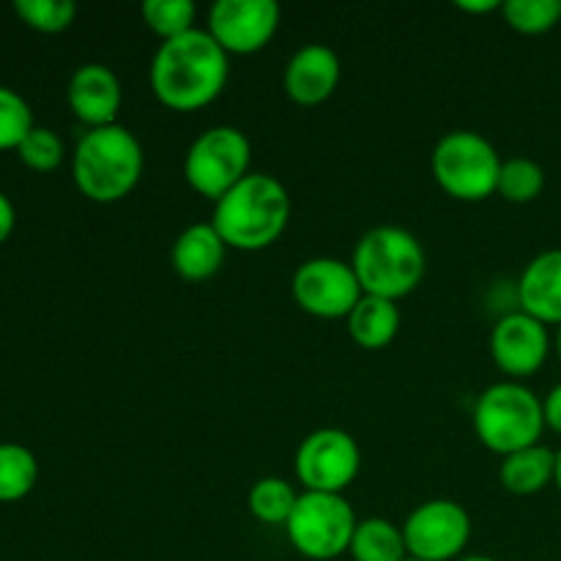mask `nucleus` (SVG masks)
Instances as JSON below:
<instances>
[{
    "label": "nucleus",
    "mask_w": 561,
    "mask_h": 561,
    "mask_svg": "<svg viewBox=\"0 0 561 561\" xmlns=\"http://www.w3.org/2000/svg\"><path fill=\"white\" fill-rule=\"evenodd\" d=\"M151 91L173 113H195L222 96L230 77V55L206 27L159 44L151 60Z\"/></svg>",
    "instance_id": "1"
},
{
    "label": "nucleus",
    "mask_w": 561,
    "mask_h": 561,
    "mask_svg": "<svg viewBox=\"0 0 561 561\" xmlns=\"http://www.w3.org/2000/svg\"><path fill=\"white\" fill-rule=\"evenodd\" d=\"M290 222V195L268 173H250L214 203L211 225L228 250L261 252L277 244Z\"/></svg>",
    "instance_id": "2"
},
{
    "label": "nucleus",
    "mask_w": 561,
    "mask_h": 561,
    "mask_svg": "<svg viewBox=\"0 0 561 561\" xmlns=\"http://www.w3.org/2000/svg\"><path fill=\"white\" fill-rule=\"evenodd\" d=\"M146 157L135 131L113 124L102 129H88L77 140L71 157V179L82 197L91 203H121L140 184Z\"/></svg>",
    "instance_id": "3"
},
{
    "label": "nucleus",
    "mask_w": 561,
    "mask_h": 561,
    "mask_svg": "<svg viewBox=\"0 0 561 561\" xmlns=\"http://www.w3.org/2000/svg\"><path fill=\"white\" fill-rule=\"evenodd\" d=\"M351 266L367 296L400 301L420 288L427 255L422 241L411 230L398 225H378L356 241Z\"/></svg>",
    "instance_id": "4"
},
{
    "label": "nucleus",
    "mask_w": 561,
    "mask_h": 561,
    "mask_svg": "<svg viewBox=\"0 0 561 561\" xmlns=\"http://www.w3.org/2000/svg\"><path fill=\"white\" fill-rule=\"evenodd\" d=\"M474 433L491 453L507 455L540 444L546 433L542 400L520 381H499L474 403Z\"/></svg>",
    "instance_id": "5"
},
{
    "label": "nucleus",
    "mask_w": 561,
    "mask_h": 561,
    "mask_svg": "<svg viewBox=\"0 0 561 561\" xmlns=\"http://www.w3.org/2000/svg\"><path fill=\"white\" fill-rule=\"evenodd\" d=\"M431 170L438 190L460 203H482L496 195L502 157L480 131H447L431 153Z\"/></svg>",
    "instance_id": "6"
},
{
    "label": "nucleus",
    "mask_w": 561,
    "mask_h": 561,
    "mask_svg": "<svg viewBox=\"0 0 561 561\" xmlns=\"http://www.w3.org/2000/svg\"><path fill=\"white\" fill-rule=\"evenodd\" d=\"M252 142L239 126L219 124L201 131L184 157V179L192 192L217 203L252 173Z\"/></svg>",
    "instance_id": "7"
},
{
    "label": "nucleus",
    "mask_w": 561,
    "mask_h": 561,
    "mask_svg": "<svg viewBox=\"0 0 561 561\" xmlns=\"http://www.w3.org/2000/svg\"><path fill=\"white\" fill-rule=\"evenodd\" d=\"M354 507L337 493H299L285 535L294 551L310 561H332L348 553L356 531Z\"/></svg>",
    "instance_id": "8"
},
{
    "label": "nucleus",
    "mask_w": 561,
    "mask_h": 561,
    "mask_svg": "<svg viewBox=\"0 0 561 561\" xmlns=\"http://www.w3.org/2000/svg\"><path fill=\"white\" fill-rule=\"evenodd\" d=\"M294 471L305 491L343 496L362 471V449L348 431L321 427L299 444Z\"/></svg>",
    "instance_id": "9"
},
{
    "label": "nucleus",
    "mask_w": 561,
    "mask_h": 561,
    "mask_svg": "<svg viewBox=\"0 0 561 561\" xmlns=\"http://www.w3.org/2000/svg\"><path fill=\"white\" fill-rule=\"evenodd\" d=\"M290 294L301 312L321 321H345L365 296L351 263L340 257H310L290 279Z\"/></svg>",
    "instance_id": "10"
},
{
    "label": "nucleus",
    "mask_w": 561,
    "mask_h": 561,
    "mask_svg": "<svg viewBox=\"0 0 561 561\" xmlns=\"http://www.w3.org/2000/svg\"><path fill=\"white\" fill-rule=\"evenodd\" d=\"M405 548L416 561H458L471 540V515L453 499H431L403 524Z\"/></svg>",
    "instance_id": "11"
},
{
    "label": "nucleus",
    "mask_w": 561,
    "mask_h": 561,
    "mask_svg": "<svg viewBox=\"0 0 561 561\" xmlns=\"http://www.w3.org/2000/svg\"><path fill=\"white\" fill-rule=\"evenodd\" d=\"M283 11L274 0H217L206 31L228 55H255L277 36Z\"/></svg>",
    "instance_id": "12"
},
{
    "label": "nucleus",
    "mask_w": 561,
    "mask_h": 561,
    "mask_svg": "<svg viewBox=\"0 0 561 561\" xmlns=\"http://www.w3.org/2000/svg\"><path fill=\"white\" fill-rule=\"evenodd\" d=\"M491 359L510 381L537 376L551 356V332L529 312L513 310L499 318L491 329Z\"/></svg>",
    "instance_id": "13"
},
{
    "label": "nucleus",
    "mask_w": 561,
    "mask_h": 561,
    "mask_svg": "<svg viewBox=\"0 0 561 561\" xmlns=\"http://www.w3.org/2000/svg\"><path fill=\"white\" fill-rule=\"evenodd\" d=\"M66 102L80 124H85L88 129H102L118 124L124 88L113 69L104 64H85L71 75Z\"/></svg>",
    "instance_id": "14"
},
{
    "label": "nucleus",
    "mask_w": 561,
    "mask_h": 561,
    "mask_svg": "<svg viewBox=\"0 0 561 561\" xmlns=\"http://www.w3.org/2000/svg\"><path fill=\"white\" fill-rule=\"evenodd\" d=\"M343 77V64L337 53L327 44H305L290 55L285 66L283 85L290 102L299 107H318L334 96Z\"/></svg>",
    "instance_id": "15"
},
{
    "label": "nucleus",
    "mask_w": 561,
    "mask_h": 561,
    "mask_svg": "<svg viewBox=\"0 0 561 561\" xmlns=\"http://www.w3.org/2000/svg\"><path fill=\"white\" fill-rule=\"evenodd\" d=\"M518 307L546 327H561V250H546L526 263Z\"/></svg>",
    "instance_id": "16"
},
{
    "label": "nucleus",
    "mask_w": 561,
    "mask_h": 561,
    "mask_svg": "<svg viewBox=\"0 0 561 561\" xmlns=\"http://www.w3.org/2000/svg\"><path fill=\"white\" fill-rule=\"evenodd\" d=\"M222 236L217 233L211 222H195L179 233L170 250V266L184 283H206L217 277V272L225 263Z\"/></svg>",
    "instance_id": "17"
},
{
    "label": "nucleus",
    "mask_w": 561,
    "mask_h": 561,
    "mask_svg": "<svg viewBox=\"0 0 561 561\" xmlns=\"http://www.w3.org/2000/svg\"><path fill=\"white\" fill-rule=\"evenodd\" d=\"M553 477H557V453L546 444L507 455L499 466V482L513 496H535L553 485Z\"/></svg>",
    "instance_id": "18"
},
{
    "label": "nucleus",
    "mask_w": 561,
    "mask_h": 561,
    "mask_svg": "<svg viewBox=\"0 0 561 561\" xmlns=\"http://www.w3.org/2000/svg\"><path fill=\"white\" fill-rule=\"evenodd\" d=\"M348 337L365 351H383L394 343L400 332L398 301L378 299V296H362L348 318Z\"/></svg>",
    "instance_id": "19"
},
{
    "label": "nucleus",
    "mask_w": 561,
    "mask_h": 561,
    "mask_svg": "<svg viewBox=\"0 0 561 561\" xmlns=\"http://www.w3.org/2000/svg\"><path fill=\"white\" fill-rule=\"evenodd\" d=\"M348 553L354 561H405L409 548H405L403 526L387 518L359 520Z\"/></svg>",
    "instance_id": "20"
},
{
    "label": "nucleus",
    "mask_w": 561,
    "mask_h": 561,
    "mask_svg": "<svg viewBox=\"0 0 561 561\" xmlns=\"http://www.w3.org/2000/svg\"><path fill=\"white\" fill-rule=\"evenodd\" d=\"M296 502H299V493L283 477H261L247 493V507L252 518L266 526H283V529L294 515Z\"/></svg>",
    "instance_id": "21"
},
{
    "label": "nucleus",
    "mask_w": 561,
    "mask_h": 561,
    "mask_svg": "<svg viewBox=\"0 0 561 561\" xmlns=\"http://www.w3.org/2000/svg\"><path fill=\"white\" fill-rule=\"evenodd\" d=\"M38 482V460L16 442L0 444V504L22 502Z\"/></svg>",
    "instance_id": "22"
},
{
    "label": "nucleus",
    "mask_w": 561,
    "mask_h": 561,
    "mask_svg": "<svg viewBox=\"0 0 561 561\" xmlns=\"http://www.w3.org/2000/svg\"><path fill=\"white\" fill-rule=\"evenodd\" d=\"M542 190H546V170L540 162L529 157L504 159L496 195H502L507 203H515V206H526V203H535L542 195Z\"/></svg>",
    "instance_id": "23"
},
{
    "label": "nucleus",
    "mask_w": 561,
    "mask_h": 561,
    "mask_svg": "<svg viewBox=\"0 0 561 561\" xmlns=\"http://www.w3.org/2000/svg\"><path fill=\"white\" fill-rule=\"evenodd\" d=\"M140 16L148 31L157 33L162 42H170L195 31L197 5L192 0H146L140 5Z\"/></svg>",
    "instance_id": "24"
},
{
    "label": "nucleus",
    "mask_w": 561,
    "mask_h": 561,
    "mask_svg": "<svg viewBox=\"0 0 561 561\" xmlns=\"http://www.w3.org/2000/svg\"><path fill=\"white\" fill-rule=\"evenodd\" d=\"M502 16L520 36H542L561 25V0H507Z\"/></svg>",
    "instance_id": "25"
},
{
    "label": "nucleus",
    "mask_w": 561,
    "mask_h": 561,
    "mask_svg": "<svg viewBox=\"0 0 561 561\" xmlns=\"http://www.w3.org/2000/svg\"><path fill=\"white\" fill-rule=\"evenodd\" d=\"M14 11L38 33H64L77 20V3L71 0H16Z\"/></svg>",
    "instance_id": "26"
},
{
    "label": "nucleus",
    "mask_w": 561,
    "mask_h": 561,
    "mask_svg": "<svg viewBox=\"0 0 561 561\" xmlns=\"http://www.w3.org/2000/svg\"><path fill=\"white\" fill-rule=\"evenodd\" d=\"M33 126V110L25 96L14 88L0 85V151H16Z\"/></svg>",
    "instance_id": "27"
},
{
    "label": "nucleus",
    "mask_w": 561,
    "mask_h": 561,
    "mask_svg": "<svg viewBox=\"0 0 561 561\" xmlns=\"http://www.w3.org/2000/svg\"><path fill=\"white\" fill-rule=\"evenodd\" d=\"M64 140L47 126H33L25 140L16 148V157L27 170L36 173H53L64 162Z\"/></svg>",
    "instance_id": "28"
},
{
    "label": "nucleus",
    "mask_w": 561,
    "mask_h": 561,
    "mask_svg": "<svg viewBox=\"0 0 561 561\" xmlns=\"http://www.w3.org/2000/svg\"><path fill=\"white\" fill-rule=\"evenodd\" d=\"M542 411H546V427L561 436V381L542 400Z\"/></svg>",
    "instance_id": "29"
},
{
    "label": "nucleus",
    "mask_w": 561,
    "mask_h": 561,
    "mask_svg": "<svg viewBox=\"0 0 561 561\" xmlns=\"http://www.w3.org/2000/svg\"><path fill=\"white\" fill-rule=\"evenodd\" d=\"M14 225H16V211H14V203L9 201L5 192H0V244L9 241V236L14 233Z\"/></svg>",
    "instance_id": "30"
},
{
    "label": "nucleus",
    "mask_w": 561,
    "mask_h": 561,
    "mask_svg": "<svg viewBox=\"0 0 561 561\" xmlns=\"http://www.w3.org/2000/svg\"><path fill=\"white\" fill-rule=\"evenodd\" d=\"M455 9L463 11V14H493V11H502V0H458Z\"/></svg>",
    "instance_id": "31"
},
{
    "label": "nucleus",
    "mask_w": 561,
    "mask_h": 561,
    "mask_svg": "<svg viewBox=\"0 0 561 561\" xmlns=\"http://www.w3.org/2000/svg\"><path fill=\"white\" fill-rule=\"evenodd\" d=\"M458 561H499V559L485 557V553H469V557H460Z\"/></svg>",
    "instance_id": "32"
},
{
    "label": "nucleus",
    "mask_w": 561,
    "mask_h": 561,
    "mask_svg": "<svg viewBox=\"0 0 561 561\" xmlns=\"http://www.w3.org/2000/svg\"><path fill=\"white\" fill-rule=\"evenodd\" d=\"M553 485H557L561 493V449L557 453V477H553Z\"/></svg>",
    "instance_id": "33"
},
{
    "label": "nucleus",
    "mask_w": 561,
    "mask_h": 561,
    "mask_svg": "<svg viewBox=\"0 0 561 561\" xmlns=\"http://www.w3.org/2000/svg\"><path fill=\"white\" fill-rule=\"evenodd\" d=\"M553 345H557V354H559V362H561V327L557 329V343H553Z\"/></svg>",
    "instance_id": "34"
},
{
    "label": "nucleus",
    "mask_w": 561,
    "mask_h": 561,
    "mask_svg": "<svg viewBox=\"0 0 561 561\" xmlns=\"http://www.w3.org/2000/svg\"><path fill=\"white\" fill-rule=\"evenodd\" d=\"M405 561H416V559H411V557H409V559H405Z\"/></svg>",
    "instance_id": "35"
}]
</instances>
